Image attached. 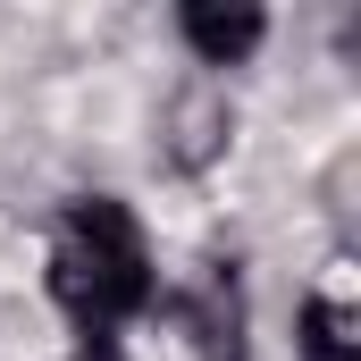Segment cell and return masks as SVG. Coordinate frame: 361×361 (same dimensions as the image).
Returning a JSON list of instances; mask_svg holds the SVG:
<instances>
[{
	"instance_id": "obj_1",
	"label": "cell",
	"mask_w": 361,
	"mask_h": 361,
	"mask_svg": "<svg viewBox=\"0 0 361 361\" xmlns=\"http://www.w3.org/2000/svg\"><path fill=\"white\" fill-rule=\"evenodd\" d=\"M51 294L68 319H85V336H109L118 319H135L152 302V244L135 227L126 202L85 193L59 210V235H51Z\"/></svg>"
},
{
	"instance_id": "obj_2",
	"label": "cell",
	"mask_w": 361,
	"mask_h": 361,
	"mask_svg": "<svg viewBox=\"0 0 361 361\" xmlns=\"http://www.w3.org/2000/svg\"><path fill=\"white\" fill-rule=\"evenodd\" d=\"M177 311H185V336H193L202 361H244V294H235V261H210Z\"/></svg>"
},
{
	"instance_id": "obj_3",
	"label": "cell",
	"mask_w": 361,
	"mask_h": 361,
	"mask_svg": "<svg viewBox=\"0 0 361 361\" xmlns=\"http://www.w3.org/2000/svg\"><path fill=\"white\" fill-rule=\"evenodd\" d=\"M177 25H185V42H193V59H202V68H235V59H252V42H261V8L185 0Z\"/></svg>"
},
{
	"instance_id": "obj_4",
	"label": "cell",
	"mask_w": 361,
	"mask_h": 361,
	"mask_svg": "<svg viewBox=\"0 0 361 361\" xmlns=\"http://www.w3.org/2000/svg\"><path fill=\"white\" fill-rule=\"evenodd\" d=\"M302 361H361V319L345 311V302H311L302 311Z\"/></svg>"
},
{
	"instance_id": "obj_5",
	"label": "cell",
	"mask_w": 361,
	"mask_h": 361,
	"mask_svg": "<svg viewBox=\"0 0 361 361\" xmlns=\"http://www.w3.org/2000/svg\"><path fill=\"white\" fill-rule=\"evenodd\" d=\"M76 361H126V353H118V336H85V345H76Z\"/></svg>"
}]
</instances>
